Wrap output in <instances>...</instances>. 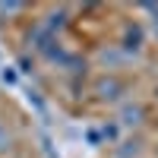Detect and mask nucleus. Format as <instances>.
I'll list each match as a JSON object with an SVG mask.
<instances>
[{"instance_id": "obj_13", "label": "nucleus", "mask_w": 158, "mask_h": 158, "mask_svg": "<svg viewBox=\"0 0 158 158\" xmlns=\"http://www.w3.org/2000/svg\"><path fill=\"white\" fill-rule=\"evenodd\" d=\"M41 146H44V155H48V158H57V152H54V146H51L48 136H41Z\"/></svg>"}, {"instance_id": "obj_10", "label": "nucleus", "mask_w": 158, "mask_h": 158, "mask_svg": "<svg viewBox=\"0 0 158 158\" xmlns=\"http://www.w3.org/2000/svg\"><path fill=\"white\" fill-rule=\"evenodd\" d=\"M29 6L25 3H0V16H16V13H25Z\"/></svg>"}, {"instance_id": "obj_3", "label": "nucleus", "mask_w": 158, "mask_h": 158, "mask_svg": "<svg viewBox=\"0 0 158 158\" xmlns=\"http://www.w3.org/2000/svg\"><path fill=\"white\" fill-rule=\"evenodd\" d=\"M133 60L127 54V51L120 48V44H111V48H101L98 51V63L104 67V73H114V70H120V67H127V63Z\"/></svg>"}, {"instance_id": "obj_14", "label": "nucleus", "mask_w": 158, "mask_h": 158, "mask_svg": "<svg viewBox=\"0 0 158 158\" xmlns=\"http://www.w3.org/2000/svg\"><path fill=\"white\" fill-rule=\"evenodd\" d=\"M152 32H155V38H158V16L152 19Z\"/></svg>"}, {"instance_id": "obj_8", "label": "nucleus", "mask_w": 158, "mask_h": 158, "mask_svg": "<svg viewBox=\"0 0 158 158\" xmlns=\"http://www.w3.org/2000/svg\"><path fill=\"white\" fill-rule=\"evenodd\" d=\"M29 104L41 114V117H48V104H44V98H41V92H35V89H29Z\"/></svg>"}, {"instance_id": "obj_9", "label": "nucleus", "mask_w": 158, "mask_h": 158, "mask_svg": "<svg viewBox=\"0 0 158 158\" xmlns=\"http://www.w3.org/2000/svg\"><path fill=\"white\" fill-rule=\"evenodd\" d=\"M101 136L108 139V142H117V136H120V123L111 120V123H101Z\"/></svg>"}, {"instance_id": "obj_6", "label": "nucleus", "mask_w": 158, "mask_h": 158, "mask_svg": "<svg viewBox=\"0 0 158 158\" xmlns=\"http://www.w3.org/2000/svg\"><path fill=\"white\" fill-rule=\"evenodd\" d=\"M0 82L3 85H16L19 82V70L10 67V63H3V67H0Z\"/></svg>"}, {"instance_id": "obj_4", "label": "nucleus", "mask_w": 158, "mask_h": 158, "mask_svg": "<svg viewBox=\"0 0 158 158\" xmlns=\"http://www.w3.org/2000/svg\"><path fill=\"white\" fill-rule=\"evenodd\" d=\"M142 41H146V29H142L139 22H127V25H123L120 48L127 51L130 57H133V54H139V51H142Z\"/></svg>"}, {"instance_id": "obj_11", "label": "nucleus", "mask_w": 158, "mask_h": 158, "mask_svg": "<svg viewBox=\"0 0 158 158\" xmlns=\"http://www.w3.org/2000/svg\"><path fill=\"white\" fill-rule=\"evenodd\" d=\"M85 139L92 142V146H101V139H104V136H101V127H98V130L89 127V130H85Z\"/></svg>"}, {"instance_id": "obj_16", "label": "nucleus", "mask_w": 158, "mask_h": 158, "mask_svg": "<svg viewBox=\"0 0 158 158\" xmlns=\"http://www.w3.org/2000/svg\"><path fill=\"white\" fill-rule=\"evenodd\" d=\"M155 155H158V149H155Z\"/></svg>"}, {"instance_id": "obj_17", "label": "nucleus", "mask_w": 158, "mask_h": 158, "mask_svg": "<svg viewBox=\"0 0 158 158\" xmlns=\"http://www.w3.org/2000/svg\"><path fill=\"white\" fill-rule=\"evenodd\" d=\"M0 67H3V63H0Z\"/></svg>"}, {"instance_id": "obj_5", "label": "nucleus", "mask_w": 158, "mask_h": 158, "mask_svg": "<svg viewBox=\"0 0 158 158\" xmlns=\"http://www.w3.org/2000/svg\"><path fill=\"white\" fill-rule=\"evenodd\" d=\"M139 152H142V139H127V142H120V149H117V158H139Z\"/></svg>"}, {"instance_id": "obj_15", "label": "nucleus", "mask_w": 158, "mask_h": 158, "mask_svg": "<svg viewBox=\"0 0 158 158\" xmlns=\"http://www.w3.org/2000/svg\"><path fill=\"white\" fill-rule=\"evenodd\" d=\"M155 98H158V82H155Z\"/></svg>"}, {"instance_id": "obj_1", "label": "nucleus", "mask_w": 158, "mask_h": 158, "mask_svg": "<svg viewBox=\"0 0 158 158\" xmlns=\"http://www.w3.org/2000/svg\"><path fill=\"white\" fill-rule=\"evenodd\" d=\"M92 92L101 98V101H117L120 95H127V82L114 73H101L95 82H92Z\"/></svg>"}, {"instance_id": "obj_7", "label": "nucleus", "mask_w": 158, "mask_h": 158, "mask_svg": "<svg viewBox=\"0 0 158 158\" xmlns=\"http://www.w3.org/2000/svg\"><path fill=\"white\" fill-rule=\"evenodd\" d=\"M13 149V133H10V127L0 120V155H6Z\"/></svg>"}, {"instance_id": "obj_12", "label": "nucleus", "mask_w": 158, "mask_h": 158, "mask_svg": "<svg viewBox=\"0 0 158 158\" xmlns=\"http://www.w3.org/2000/svg\"><path fill=\"white\" fill-rule=\"evenodd\" d=\"M32 67H35V63H32L29 57H19V60H16V70H19V73H32Z\"/></svg>"}, {"instance_id": "obj_2", "label": "nucleus", "mask_w": 158, "mask_h": 158, "mask_svg": "<svg viewBox=\"0 0 158 158\" xmlns=\"http://www.w3.org/2000/svg\"><path fill=\"white\" fill-rule=\"evenodd\" d=\"M117 123L127 127V130H139L146 123V108H142L139 101H123L120 111H117Z\"/></svg>"}]
</instances>
